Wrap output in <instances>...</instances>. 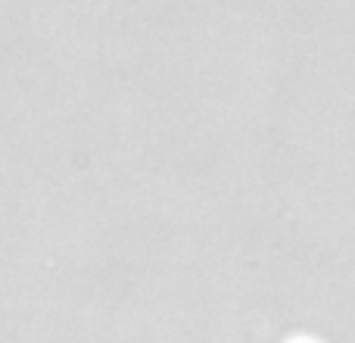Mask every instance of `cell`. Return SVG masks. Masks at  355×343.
<instances>
[{
  "label": "cell",
  "mask_w": 355,
  "mask_h": 343,
  "mask_svg": "<svg viewBox=\"0 0 355 343\" xmlns=\"http://www.w3.org/2000/svg\"><path fill=\"white\" fill-rule=\"evenodd\" d=\"M296 343H309V340H296Z\"/></svg>",
  "instance_id": "6da1fadb"
}]
</instances>
